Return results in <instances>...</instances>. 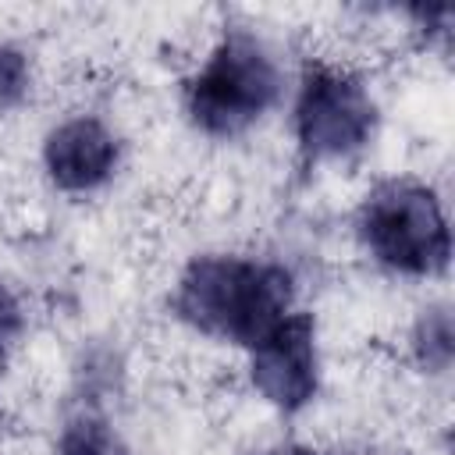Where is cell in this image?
Masks as SVG:
<instances>
[{
    "instance_id": "obj_6",
    "label": "cell",
    "mask_w": 455,
    "mask_h": 455,
    "mask_svg": "<svg viewBox=\"0 0 455 455\" xmlns=\"http://www.w3.org/2000/svg\"><path fill=\"white\" fill-rule=\"evenodd\" d=\"M121 146L117 135L100 117H68L43 142V164L57 188L64 192H92L117 167Z\"/></svg>"
},
{
    "instance_id": "obj_8",
    "label": "cell",
    "mask_w": 455,
    "mask_h": 455,
    "mask_svg": "<svg viewBox=\"0 0 455 455\" xmlns=\"http://www.w3.org/2000/svg\"><path fill=\"white\" fill-rule=\"evenodd\" d=\"M416 348H419L423 363L434 366V370H444V366L451 363V320H448L444 309H430V313L419 320Z\"/></svg>"
},
{
    "instance_id": "obj_9",
    "label": "cell",
    "mask_w": 455,
    "mask_h": 455,
    "mask_svg": "<svg viewBox=\"0 0 455 455\" xmlns=\"http://www.w3.org/2000/svg\"><path fill=\"white\" fill-rule=\"evenodd\" d=\"M28 82H32V75H28L25 53L18 46L0 43V114L4 110H14L25 100Z\"/></svg>"
},
{
    "instance_id": "obj_1",
    "label": "cell",
    "mask_w": 455,
    "mask_h": 455,
    "mask_svg": "<svg viewBox=\"0 0 455 455\" xmlns=\"http://www.w3.org/2000/svg\"><path fill=\"white\" fill-rule=\"evenodd\" d=\"M295 277L270 259L196 256L174 288V313L199 334L252 348L288 313Z\"/></svg>"
},
{
    "instance_id": "obj_11",
    "label": "cell",
    "mask_w": 455,
    "mask_h": 455,
    "mask_svg": "<svg viewBox=\"0 0 455 455\" xmlns=\"http://www.w3.org/2000/svg\"><path fill=\"white\" fill-rule=\"evenodd\" d=\"M263 455H327V451H313V448H274V451H263Z\"/></svg>"
},
{
    "instance_id": "obj_4",
    "label": "cell",
    "mask_w": 455,
    "mask_h": 455,
    "mask_svg": "<svg viewBox=\"0 0 455 455\" xmlns=\"http://www.w3.org/2000/svg\"><path fill=\"white\" fill-rule=\"evenodd\" d=\"M377 128V103L359 75L309 60L295 100V139L306 160H341L359 153Z\"/></svg>"
},
{
    "instance_id": "obj_10",
    "label": "cell",
    "mask_w": 455,
    "mask_h": 455,
    "mask_svg": "<svg viewBox=\"0 0 455 455\" xmlns=\"http://www.w3.org/2000/svg\"><path fill=\"white\" fill-rule=\"evenodd\" d=\"M18 331H21V309H18L14 295L0 284V363H4L7 345L18 338Z\"/></svg>"
},
{
    "instance_id": "obj_2",
    "label": "cell",
    "mask_w": 455,
    "mask_h": 455,
    "mask_svg": "<svg viewBox=\"0 0 455 455\" xmlns=\"http://www.w3.org/2000/svg\"><path fill=\"white\" fill-rule=\"evenodd\" d=\"M281 96V68L267 43L245 25H231L206 64L185 85L192 124L213 139L249 132Z\"/></svg>"
},
{
    "instance_id": "obj_3",
    "label": "cell",
    "mask_w": 455,
    "mask_h": 455,
    "mask_svg": "<svg viewBox=\"0 0 455 455\" xmlns=\"http://www.w3.org/2000/svg\"><path fill=\"white\" fill-rule=\"evenodd\" d=\"M359 238L377 263L398 274L430 277L451 259V231L441 199L412 178H387L359 206Z\"/></svg>"
},
{
    "instance_id": "obj_5",
    "label": "cell",
    "mask_w": 455,
    "mask_h": 455,
    "mask_svg": "<svg viewBox=\"0 0 455 455\" xmlns=\"http://www.w3.org/2000/svg\"><path fill=\"white\" fill-rule=\"evenodd\" d=\"M249 359L256 391L281 412H295L313 402L320 384L316 323L309 313H288L267 338H259Z\"/></svg>"
},
{
    "instance_id": "obj_7",
    "label": "cell",
    "mask_w": 455,
    "mask_h": 455,
    "mask_svg": "<svg viewBox=\"0 0 455 455\" xmlns=\"http://www.w3.org/2000/svg\"><path fill=\"white\" fill-rule=\"evenodd\" d=\"M57 455H128V444L103 412L82 409L60 427Z\"/></svg>"
}]
</instances>
